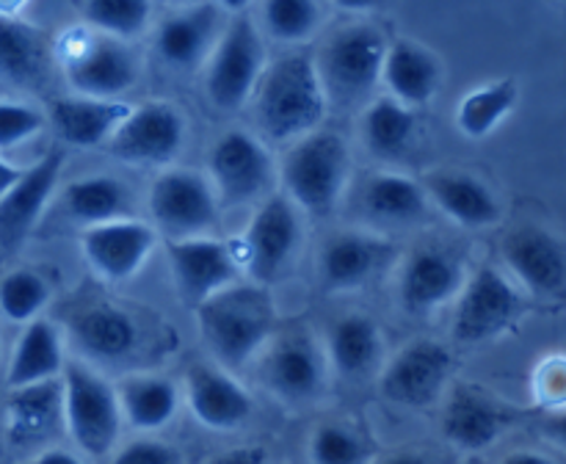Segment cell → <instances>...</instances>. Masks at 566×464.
<instances>
[{
  "label": "cell",
  "instance_id": "cell-22",
  "mask_svg": "<svg viewBox=\"0 0 566 464\" xmlns=\"http://www.w3.org/2000/svg\"><path fill=\"white\" fill-rule=\"evenodd\" d=\"M64 164V149L50 147L31 169L22 171L17 186L0 199V243L6 249L17 246L39 224L59 188Z\"/></svg>",
  "mask_w": 566,
  "mask_h": 464
},
{
  "label": "cell",
  "instance_id": "cell-41",
  "mask_svg": "<svg viewBox=\"0 0 566 464\" xmlns=\"http://www.w3.org/2000/svg\"><path fill=\"white\" fill-rule=\"evenodd\" d=\"M44 127V114L28 103L0 99V152L20 147Z\"/></svg>",
  "mask_w": 566,
  "mask_h": 464
},
{
  "label": "cell",
  "instance_id": "cell-46",
  "mask_svg": "<svg viewBox=\"0 0 566 464\" xmlns=\"http://www.w3.org/2000/svg\"><path fill=\"white\" fill-rule=\"evenodd\" d=\"M379 464H442L440 458L429 456V453H420V451H398L390 453L387 458H381Z\"/></svg>",
  "mask_w": 566,
  "mask_h": 464
},
{
  "label": "cell",
  "instance_id": "cell-15",
  "mask_svg": "<svg viewBox=\"0 0 566 464\" xmlns=\"http://www.w3.org/2000/svg\"><path fill=\"white\" fill-rule=\"evenodd\" d=\"M66 331L77 351L92 362L122 365L142 348L144 329L136 315L108 298H94L66 315Z\"/></svg>",
  "mask_w": 566,
  "mask_h": 464
},
{
  "label": "cell",
  "instance_id": "cell-33",
  "mask_svg": "<svg viewBox=\"0 0 566 464\" xmlns=\"http://www.w3.org/2000/svg\"><path fill=\"white\" fill-rule=\"evenodd\" d=\"M363 213L368 219L381 221L390 226H412L429 213V197H426L420 180H412L398 171H381L374 175L363 188Z\"/></svg>",
  "mask_w": 566,
  "mask_h": 464
},
{
  "label": "cell",
  "instance_id": "cell-32",
  "mask_svg": "<svg viewBox=\"0 0 566 464\" xmlns=\"http://www.w3.org/2000/svg\"><path fill=\"white\" fill-rule=\"evenodd\" d=\"M66 365L64 354V337L53 320L36 318L25 324L20 340H17L14 354L6 368V387L17 390V387L44 384V381L61 379V370Z\"/></svg>",
  "mask_w": 566,
  "mask_h": 464
},
{
  "label": "cell",
  "instance_id": "cell-21",
  "mask_svg": "<svg viewBox=\"0 0 566 464\" xmlns=\"http://www.w3.org/2000/svg\"><path fill=\"white\" fill-rule=\"evenodd\" d=\"M186 403L193 420L210 431H238L254 414L247 387L219 365H193L186 373Z\"/></svg>",
  "mask_w": 566,
  "mask_h": 464
},
{
  "label": "cell",
  "instance_id": "cell-28",
  "mask_svg": "<svg viewBox=\"0 0 566 464\" xmlns=\"http://www.w3.org/2000/svg\"><path fill=\"white\" fill-rule=\"evenodd\" d=\"M133 105L125 99H92V97H59L50 103L48 119L59 141L70 147L94 149L105 147L116 127L127 119Z\"/></svg>",
  "mask_w": 566,
  "mask_h": 464
},
{
  "label": "cell",
  "instance_id": "cell-43",
  "mask_svg": "<svg viewBox=\"0 0 566 464\" xmlns=\"http://www.w3.org/2000/svg\"><path fill=\"white\" fill-rule=\"evenodd\" d=\"M205 464H271V456L263 445H235L210 456Z\"/></svg>",
  "mask_w": 566,
  "mask_h": 464
},
{
  "label": "cell",
  "instance_id": "cell-5",
  "mask_svg": "<svg viewBox=\"0 0 566 464\" xmlns=\"http://www.w3.org/2000/svg\"><path fill=\"white\" fill-rule=\"evenodd\" d=\"M387 36L374 22H354L337 28L321 48L315 70L326 105H359L381 83Z\"/></svg>",
  "mask_w": 566,
  "mask_h": 464
},
{
  "label": "cell",
  "instance_id": "cell-30",
  "mask_svg": "<svg viewBox=\"0 0 566 464\" xmlns=\"http://www.w3.org/2000/svg\"><path fill=\"white\" fill-rule=\"evenodd\" d=\"M324 351L332 373L348 381H363L379 370L385 340L379 324L370 315L352 313L332 324Z\"/></svg>",
  "mask_w": 566,
  "mask_h": 464
},
{
  "label": "cell",
  "instance_id": "cell-7",
  "mask_svg": "<svg viewBox=\"0 0 566 464\" xmlns=\"http://www.w3.org/2000/svg\"><path fill=\"white\" fill-rule=\"evenodd\" d=\"M329 376L324 342L304 326L276 331L260 351V381L271 396L293 407L318 401L329 390Z\"/></svg>",
  "mask_w": 566,
  "mask_h": 464
},
{
  "label": "cell",
  "instance_id": "cell-12",
  "mask_svg": "<svg viewBox=\"0 0 566 464\" xmlns=\"http://www.w3.org/2000/svg\"><path fill=\"white\" fill-rule=\"evenodd\" d=\"M453 373V354L440 340L407 342L392 354L379 373V392L387 403L401 409H429L446 392Z\"/></svg>",
  "mask_w": 566,
  "mask_h": 464
},
{
  "label": "cell",
  "instance_id": "cell-42",
  "mask_svg": "<svg viewBox=\"0 0 566 464\" xmlns=\"http://www.w3.org/2000/svg\"><path fill=\"white\" fill-rule=\"evenodd\" d=\"M108 464H186V456L171 442L158 436H138L116 447L108 456Z\"/></svg>",
  "mask_w": 566,
  "mask_h": 464
},
{
  "label": "cell",
  "instance_id": "cell-1",
  "mask_svg": "<svg viewBox=\"0 0 566 464\" xmlns=\"http://www.w3.org/2000/svg\"><path fill=\"white\" fill-rule=\"evenodd\" d=\"M249 105L254 108L260 136L271 144H293L321 130L329 105L313 55L287 53L265 64Z\"/></svg>",
  "mask_w": 566,
  "mask_h": 464
},
{
  "label": "cell",
  "instance_id": "cell-13",
  "mask_svg": "<svg viewBox=\"0 0 566 464\" xmlns=\"http://www.w3.org/2000/svg\"><path fill=\"white\" fill-rule=\"evenodd\" d=\"M186 116L166 99L133 105L127 119L105 144L111 155L130 166H169L186 147Z\"/></svg>",
  "mask_w": 566,
  "mask_h": 464
},
{
  "label": "cell",
  "instance_id": "cell-8",
  "mask_svg": "<svg viewBox=\"0 0 566 464\" xmlns=\"http://www.w3.org/2000/svg\"><path fill=\"white\" fill-rule=\"evenodd\" d=\"M528 309V302L517 285L492 265L475 271L464 280L453 313V337L462 346H481L512 331Z\"/></svg>",
  "mask_w": 566,
  "mask_h": 464
},
{
  "label": "cell",
  "instance_id": "cell-37",
  "mask_svg": "<svg viewBox=\"0 0 566 464\" xmlns=\"http://www.w3.org/2000/svg\"><path fill=\"white\" fill-rule=\"evenodd\" d=\"M77 14L99 36L127 44L147 31L153 9L142 0H88L77 3Z\"/></svg>",
  "mask_w": 566,
  "mask_h": 464
},
{
  "label": "cell",
  "instance_id": "cell-24",
  "mask_svg": "<svg viewBox=\"0 0 566 464\" xmlns=\"http://www.w3.org/2000/svg\"><path fill=\"white\" fill-rule=\"evenodd\" d=\"M503 263L536 296L558 298L566 287V252L562 238L542 226L509 232L501 246Z\"/></svg>",
  "mask_w": 566,
  "mask_h": 464
},
{
  "label": "cell",
  "instance_id": "cell-45",
  "mask_svg": "<svg viewBox=\"0 0 566 464\" xmlns=\"http://www.w3.org/2000/svg\"><path fill=\"white\" fill-rule=\"evenodd\" d=\"M501 464H558V462H556V458L547 456V453L528 451V447H525V451L506 453V456L501 458Z\"/></svg>",
  "mask_w": 566,
  "mask_h": 464
},
{
  "label": "cell",
  "instance_id": "cell-20",
  "mask_svg": "<svg viewBox=\"0 0 566 464\" xmlns=\"http://www.w3.org/2000/svg\"><path fill=\"white\" fill-rule=\"evenodd\" d=\"M464 265L442 246H420L403 260L398 298L409 315H429L453 302L464 285Z\"/></svg>",
  "mask_w": 566,
  "mask_h": 464
},
{
  "label": "cell",
  "instance_id": "cell-17",
  "mask_svg": "<svg viewBox=\"0 0 566 464\" xmlns=\"http://www.w3.org/2000/svg\"><path fill=\"white\" fill-rule=\"evenodd\" d=\"M155 246H158V232L153 230V224L138 219L86 226L81 232L83 260L105 282H127L142 274Z\"/></svg>",
  "mask_w": 566,
  "mask_h": 464
},
{
  "label": "cell",
  "instance_id": "cell-19",
  "mask_svg": "<svg viewBox=\"0 0 566 464\" xmlns=\"http://www.w3.org/2000/svg\"><path fill=\"white\" fill-rule=\"evenodd\" d=\"M66 86L75 97L119 99L138 81V59L125 42L94 36L72 50L64 64Z\"/></svg>",
  "mask_w": 566,
  "mask_h": 464
},
{
  "label": "cell",
  "instance_id": "cell-14",
  "mask_svg": "<svg viewBox=\"0 0 566 464\" xmlns=\"http://www.w3.org/2000/svg\"><path fill=\"white\" fill-rule=\"evenodd\" d=\"M166 252H169L177 296L186 307H202L216 293L241 282V263L235 257V249L219 238L169 241Z\"/></svg>",
  "mask_w": 566,
  "mask_h": 464
},
{
  "label": "cell",
  "instance_id": "cell-47",
  "mask_svg": "<svg viewBox=\"0 0 566 464\" xmlns=\"http://www.w3.org/2000/svg\"><path fill=\"white\" fill-rule=\"evenodd\" d=\"M22 171L25 169H20V166H14V164H9V160L0 158V199H3L6 193L17 186V180L22 177Z\"/></svg>",
  "mask_w": 566,
  "mask_h": 464
},
{
  "label": "cell",
  "instance_id": "cell-39",
  "mask_svg": "<svg viewBox=\"0 0 566 464\" xmlns=\"http://www.w3.org/2000/svg\"><path fill=\"white\" fill-rule=\"evenodd\" d=\"M265 31L282 44H302L318 33L324 9L310 0H271L260 9Z\"/></svg>",
  "mask_w": 566,
  "mask_h": 464
},
{
  "label": "cell",
  "instance_id": "cell-35",
  "mask_svg": "<svg viewBox=\"0 0 566 464\" xmlns=\"http://www.w3.org/2000/svg\"><path fill=\"white\" fill-rule=\"evenodd\" d=\"M66 215L77 224L99 226L111 221L133 219V197L114 175H88L70 182L61 193Z\"/></svg>",
  "mask_w": 566,
  "mask_h": 464
},
{
  "label": "cell",
  "instance_id": "cell-2",
  "mask_svg": "<svg viewBox=\"0 0 566 464\" xmlns=\"http://www.w3.org/2000/svg\"><path fill=\"white\" fill-rule=\"evenodd\" d=\"M197 324L219 368L243 370L276 335V304L263 285L235 282L197 307Z\"/></svg>",
  "mask_w": 566,
  "mask_h": 464
},
{
  "label": "cell",
  "instance_id": "cell-6",
  "mask_svg": "<svg viewBox=\"0 0 566 464\" xmlns=\"http://www.w3.org/2000/svg\"><path fill=\"white\" fill-rule=\"evenodd\" d=\"M265 70V44L252 11L241 9L224 22L213 53L205 61V94L221 114L247 108Z\"/></svg>",
  "mask_w": 566,
  "mask_h": 464
},
{
  "label": "cell",
  "instance_id": "cell-11",
  "mask_svg": "<svg viewBox=\"0 0 566 464\" xmlns=\"http://www.w3.org/2000/svg\"><path fill=\"white\" fill-rule=\"evenodd\" d=\"M274 160L265 144L247 130H227L208 152V182L219 208L249 204L274 186Z\"/></svg>",
  "mask_w": 566,
  "mask_h": 464
},
{
  "label": "cell",
  "instance_id": "cell-34",
  "mask_svg": "<svg viewBox=\"0 0 566 464\" xmlns=\"http://www.w3.org/2000/svg\"><path fill=\"white\" fill-rule=\"evenodd\" d=\"M359 136L365 149L379 160H401L418 141L420 116L392 97H376L363 110Z\"/></svg>",
  "mask_w": 566,
  "mask_h": 464
},
{
  "label": "cell",
  "instance_id": "cell-9",
  "mask_svg": "<svg viewBox=\"0 0 566 464\" xmlns=\"http://www.w3.org/2000/svg\"><path fill=\"white\" fill-rule=\"evenodd\" d=\"M149 215L153 230L169 241L208 238L219 221V199L208 177L193 169H164L149 188Z\"/></svg>",
  "mask_w": 566,
  "mask_h": 464
},
{
  "label": "cell",
  "instance_id": "cell-29",
  "mask_svg": "<svg viewBox=\"0 0 566 464\" xmlns=\"http://www.w3.org/2000/svg\"><path fill=\"white\" fill-rule=\"evenodd\" d=\"M22 3H0V81L11 86H42L50 75L48 39L20 20Z\"/></svg>",
  "mask_w": 566,
  "mask_h": 464
},
{
  "label": "cell",
  "instance_id": "cell-23",
  "mask_svg": "<svg viewBox=\"0 0 566 464\" xmlns=\"http://www.w3.org/2000/svg\"><path fill=\"white\" fill-rule=\"evenodd\" d=\"M224 22L221 6L202 3L175 11L155 31V53L177 72L197 70L213 53Z\"/></svg>",
  "mask_w": 566,
  "mask_h": 464
},
{
  "label": "cell",
  "instance_id": "cell-26",
  "mask_svg": "<svg viewBox=\"0 0 566 464\" xmlns=\"http://www.w3.org/2000/svg\"><path fill=\"white\" fill-rule=\"evenodd\" d=\"M420 186H423L429 202H434L448 219L457 221L459 226H468V230L495 226L503 215L501 197L470 171H429L420 180Z\"/></svg>",
  "mask_w": 566,
  "mask_h": 464
},
{
  "label": "cell",
  "instance_id": "cell-16",
  "mask_svg": "<svg viewBox=\"0 0 566 464\" xmlns=\"http://www.w3.org/2000/svg\"><path fill=\"white\" fill-rule=\"evenodd\" d=\"M61 434H64V407H61L59 379L9 390L3 407V440L11 453L25 462L39 451L59 445Z\"/></svg>",
  "mask_w": 566,
  "mask_h": 464
},
{
  "label": "cell",
  "instance_id": "cell-44",
  "mask_svg": "<svg viewBox=\"0 0 566 464\" xmlns=\"http://www.w3.org/2000/svg\"><path fill=\"white\" fill-rule=\"evenodd\" d=\"M22 464H86V462L81 458V453L70 451V447L53 445L48 447V451H39L36 456L25 458Z\"/></svg>",
  "mask_w": 566,
  "mask_h": 464
},
{
  "label": "cell",
  "instance_id": "cell-31",
  "mask_svg": "<svg viewBox=\"0 0 566 464\" xmlns=\"http://www.w3.org/2000/svg\"><path fill=\"white\" fill-rule=\"evenodd\" d=\"M119 401L122 423L153 436L164 431L180 409V387L160 373H127L119 384H114Z\"/></svg>",
  "mask_w": 566,
  "mask_h": 464
},
{
  "label": "cell",
  "instance_id": "cell-36",
  "mask_svg": "<svg viewBox=\"0 0 566 464\" xmlns=\"http://www.w3.org/2000/svg\"><path fill=\"white\" fill-rule=\"evenodd\" d=\"M517 103L520 86L512 77H497V81L473 86L462 99H459V130L468 138H486L514 114Z\"/></svg>",
  "mask_w": 566,
  "mask_h": 464
},
{
  "label": "cell",
  "instance_id": "cell-25",
  "mask_svg": "<svg viewBox=\"0 0 566 464\" xmlns=\"http://www.w3.org/2000/svg\"><path fill=\"white\" fill-rule=\"evenodd\" d=\"M390 257V243L370 232H337L321 246L318 282L329 293H352L368 285Z\"/></svg>",
  "mask_w": 566,
  "mask_h": 464
},
{
  "label": "cell",
  "instance_id": "cell-40",
  "mask_svg": "<svg viewBox=\"0 0 566 464\" xmlns=\"http://www.w3.org/2000/svg\"><path fill=\"white\" fill-rule=\"evenodd\" d=\"M50 302V285L39 271L11 268L0 276V313L11 324H31Z\"/></svg>",
  "mask_w": 566,
  "mask_h": 464
},
{
  "label": "cell",
  "instance_id": "cell-4",
  "mask_svg": "<svg viewBox=\"0 0 566 464\" xmlns=\"http://www.w3.org/2000/svg\"><path fill=\"white\" fill-rule=\"evenodd\" d=\"M352 177V152L335 130H315L291 144L282 160V186L296 210L329 215Z\"/></svg>",
  "mask_w": 566,
  "mask_h": 464
},
{
  "label": "cell",
  "instance_id": "cell-27",
  "mask_svg": "<svg viewBox=\"0 0 566 464\" xmlns=\"http://www.w3.org/2000/svg\"><path fill=\"white\" fill-rule=\"evenodd\" d=\"M442 61L434 50L415 39H396L387 44L385 64H381V83L387 86V97L407 108L418 110L429 105L440 94Z\"/></svg>",
  "mask_w": 566,
  "mask_h": 464
},
{
  "label": "cell",
  "instance_id": "cell-3",
  "mask_svg": "<svg viewBox=\"0 0 566 464\" xmlns=\"http://www.w3.org/2000/svg\"><path fill=\"white\" fill-rule=\"evenodd\" d=\"M64 434L88 458H108L119 447L122 423L116 390L97 368L81 359H66L61 370Z\"/></svg>",
  "mask_w": 566,
  "mask_h": 464
},
{
  "label": "cell",
  "instance_id": "cell-38",
  "mask_svg": "<svg viewBox=\"0 0 566 464\" xmlns=\"http://www.w3.org/2000/svg\"><path fill=\"white\" fill-rule=\"evenodd\" d=\"M374 445L352 423L326 420L310 434V464H370Z\"/></svg>",
  "mask_w": 566,
  "mask_h": 464
},
{
  "label": "cell",
  "instance_id": "cell-18",
  "mask_svg": "<svg viewBox=\"0 0 566 464\" xmlns=\"http://www.w3.org/2000/svg\"><path fill=\"white\" fill-rule=\"evenodd\" d=\"M517 414L475 384H459L442 407L440 431L448 445L464 453L490 451L514 425Z\"/></svg>",
  "mask_w": 566,
  "mask_h": 464
},
{
  "label": "cell",
  "instance_id": "cell-10",
  "mask_svg": "<svg viewBox=\"0 0 566 464\" xmlns=\"http://www.w3.org/2000/svg\"><path fill=\"white\" fill-rule=\"evenodd\" d=\"M302 221L285 193H274L260 204L252 224L238 243V263L249 271L254 285H271L287 271L302 246Z\"/></svg>",
  "mask_w": 566,
  "mask_h": 464
}]
</instances>
